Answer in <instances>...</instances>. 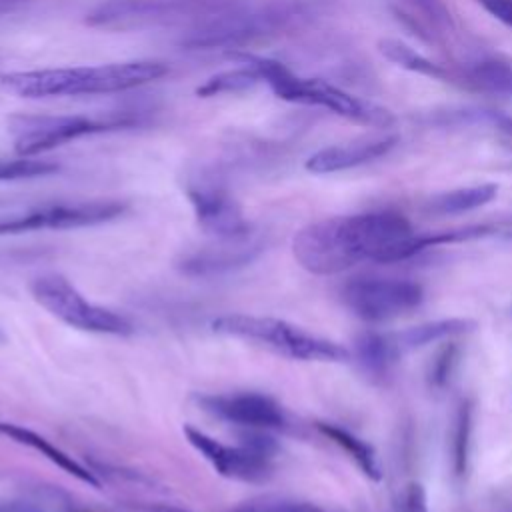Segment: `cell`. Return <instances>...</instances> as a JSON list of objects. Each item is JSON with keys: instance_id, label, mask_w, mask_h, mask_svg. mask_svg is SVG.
Wrapping results in <instances>:
<instances>
[{"instance_id": "23", "label": "cell", "mask_w": 512, "mask_h": 512, "mask_svg": "<svg viewBox=\"0 0 512 512\" xmlns=\"http://www.w3.org/2000/svg\"><path fill=\"white\" fill-rule=\"evenodd\" d=\"M378 48L382 52V56L390 62H394L396 66L416 72V74H424V76H432V78H444L446 72L434 64L432 60H428L426 56L418 54L414 48H410L406 42L396 40V38H382L378 42Z\"/></svg>"}, {"instance_id": "21", "label": "cell", "mask_w": 512, "mask_h": 512, "mask_svg": "<svg viewBox=\"0 0 512 512\" xmlns=\"http://www.w3.org/2000/svg\"><path fill=\"white\" fill-rule=\"evenodd\" d=\"M318 430L330 438L336 446H340L352 460L354 464L360 468V472L372 480V482H380L382 480V468L378 464V456H376V450L362 438H358L356 434H352L350 430L346 428H340L336 424H326V422H320L318 424Z\"/></svg>"}, {"instance_id": "30", "label": "cell", "mask_w": 512, "mask_h": 512, "mask_svg": "<svg viewBox=\"0 0 512 512\" xmlns=\"http://www.w3.org/2000/svg\"><path fill=\"white\" fill-rule=\"evenodd\" d=\"M498 128H500L502 132H506L508 136H512V118H506V116L500 118V120H498Z\"/></svg>"}, {"instance_id": "14", "label": "cell", "mask_w": 512, "mask_h": 512, "mask_svg": "<svg viewBox=\"0 0 512 512\" xmlns=\"http://www.w3.org/2000/svg\"><path fill=\"white\" fill-rule=\"evenodd\" d=\"M396 142H398V136H382V138H360L348 144L326 146L314 152L304 166L312 174L342 172L388 154L396 146Z\"/></svg>"}, {"instance_id": "1", "label": "cell", "mask_w": 512, "mask_h": 512, "mask_svg": "<svg viewBox=\"0 0 512 512\" xmlns=\"http://www.w3.org/2000/svg\"><path fill=\"white\" fill-rule=\"evenodd\" d=\"M414 234L412 224L390 210L330 216L298 230L292 254L310 274L332 276L366 260L382 264L406 260Z\"/></svg>"}, {"instance_id": "13", "label": "cell", "mask_w": 512, "mask_h": 512, "mask_svg": "<svg viewBox=\"0 0 512 512\" xmlns=\"http://www.w3.org/2000/svg\"><path fill=\"white\" fill-rule=\"evenodd\" d=\"M200 402L206 412L248 430L268 432V430H278L286 424L282 406L266 394H256V392L218 394V396H204Z\"/></svg>"}, {"instance_id": "22", "label": "cell", "mask_w": 512, "mask_h": 512, "mask_svg": "<svg viewBox=\"0 0 512 512\" xmlns=\"http://www.w3.org/2000/svg\"><path fill=\"white\" fill-rule=\"evenodd\" d=\"M258 82H262L258 72L250 66L240 64L238 68L218 72V74L210 76L208 80H204L196 88V96L212 98V96H220V94H238V92H246V90L254 88Z\"/></svg>"}, {"instance_id": "6", "label": "cell", "mask_w": 512, "mask_h": 512, "mask_svg": "<svg viewBox=\"0 0 512 512\" xmlns=\"http://www.w3.org/2000/svg\"><path fill=\"white\" fill-rule=\"evenodd\" d=\"M288 16L290 12L278 4H268L262 8H246L236 4L192 24L182 36L180 46L188 50L236 48L282 28Z\"/></svg>"}, {"instance_id": "12", "label": "cell", "mask_w": 512, "mask_h": 512, "mask_svg": "<svg viewBox=\"0 0 512 512\" xmlns=\"http://www.w3.org/2000/svg\"><path fill=\"white\" fill-rule=\"evenodd\" d=\"M184 434L188 442L224 478H232L240 482H264L272 476L274 454L270 452L252 448L248 444L226 446L194 426H184Z\"/></svg>"}, {"instance_id": "29", "label": "cell", "mask_w": 512, "mask_h": 512, "mask_svg": "<svg viewBox=\"0 0 512 512\" xmlns=\"http://www.w3.org/2000/svg\"><path fill=\"white\" fill-rule=\"evenodd\" d=\"M490 16L512 28V0H476Z\"/></svg>"}, {"instance_id": "24", "label": "cell", "mask_w": 512, "mask_h": 512, "mask_svg": "<svg viewBox=\"0 0 512 512\" xmlns=\"http://www.w3.org/2000/svg\"><path fill=\"white\" fill-rule=\"evenodd\" d=\"M468 82L488 94L512 96V66L500 60H482L468 70Z\"/></svg>"}, {"instance_id": "9", "label": "cell", "mask_w": 512, "mask_h": 512, "mask_svg": "<svg viewBox=\"0 0 512 512\" xmlns=\"http://www.w3.org/2000/svg\"><path fill=\"white\" fill-rule=\"evenodd\" d=\"M342 302L356 318L382 324L416 310L424 302V288L408 278L356 276L342 286Z\"/></svg>"}, {"instance_id": "19", "label": "cell", "mask_w": 512, "mask_h": 512, "mask_svg": "<svg viewBox=\"0 0 512 512\" xmlns=\"http://www.w3.org/2000/svg\"><path fill=\"white\" fill-rule=\"evenodd\" d=\"M474 406L470 398H460L450 424L448 450H450V470L456 482H464L470 466V450H472V428H474Z\"/></svg>"}, {"instance_id": "11", "label": "cell", "mask_w": 512, "mask_h": 512, "mask_svg": "<svg viewBox=\"0 0 512 512\" xmlns=\"http://www.w3.org/2000/svg\"><path fill=\"white\" fill-rule=\"evenodd\" d=\"M200 228L216 240H230L250 234V226L228 188L212 178L200 176L186 188Z\"/></svg>"}, {"instance_id": "7", "label": "cell", "mask_w": 512, "mask_h": 512, "mask_svg": "<svg viewBox=\"0 0 512 512\" xmlns=\"http://www.w3.org/2000/svg\"><path fill=\"white\" fill-rule=\"evenodd\" d=\"M132 120L116 118L102 120L82 114L50 116V114H14L8 118V132L14 142V150L22 158L48 152L72 140L108 132L114 128L130 126Z\"/></svg>"}, {"instance_id": "2", "label": "cell", "mask_w": 512, "mask_h": 512, "mask_svg": "<svg viewBox=\"0 0 512 512\" xmlns=\"http://www.w3.org/2000/svg\"><path fill=\"white\" fill-rule=\"evenodd\" d=\"M170 68L156 60H132L98 66L42 68L0 74V88L22 98H58L130 90L166 76Z\"/></svg>"}, {"instance_id": "10", "label": "cell", "mask_w": 512, "mask_h": 512, "mask_svg": "<svg viewBox=\"0 0 512 512\" xmlns=\"http://www.w3.org/2000/svg\"><path fill=\"white\" fill-rule=\"evenodd\" d=\"M124 212V204L116 200H92L74 204L42 206L24 214L0 218V236L22 234L34 230H68L110 222Z\"/></svg>"}, {"instance_id": "4", "label": "cell", "mask_w": 512, "mask_h": 512, "mask_svg": "<svg viewBox=\"0 0 512 512\" xmlns=\"http://www.w3.org/2000/svg\"><path fill=\"white\" fill-rule=\"evenodd\" d=\"M212 330L224 336L256 342L280 356L302 362H348L352 352L328 338L316 336L296 324L270 316L226 314L212 320Z\"/></svg>"}, {"instance_id": "5", "label": "cell", "mask_w": 512, "mask_h": 512, "mask_svg": "<svg viewBox=\"0 0 512 512\" xmlns=\"http://www.w3.org/2000/svg\"><path fill=\"white\" fill-rule=\"evenodd\" d=\"M238 0H102L86 14V24L94 28L134 30L168 26L182 22H202Z\"/></svg>"}, {"instance_id": "16", "label": "cell", "mask_w": 512, "mask_h": 512, "mask_svg": "<svg viewBox=\"0 0 512 512\" xmlns=\"http://www.w3.org/2000/svg\"><path fill=\"white\" fill-rule=\"evenodd\" d=\"M0 434L18 442V444H24L36 452H40L44 458H48L52 464H56L58 468H62L66 474L78 478L80 482L92 486V488H100V480L88 470L84 468L82 464H78L72 456H68L64 450H60L58 446H54L50 440H46L44 436L24 428V426H18V424H10V422H0Z\"/></svg>"}, {"instance_id": "20", "label": "cell", "mask_w": 512, "mask_h": 512, "mask_svg": "<svg viewBox=\"0 0 512 512\" xmlns=\"http://www.w3.org/2000/svg\"><path fill=\"white\" fill-rule=\"evenodd\" d=\"M498 194V186L492 182L456 188L448 192H440L428 200V210L434 214H464L476 208L490 204Z\"/></svg>"}, {"instance_id": "15", "label": "cell", "mask_w": 512, "mask_h": 512, "mask_svg": "<svg viewBox=\"0 0 512 512\" xmlns=\"http://www.w3.org/2000/svg\"><path fill=\"white\" fill-rule=\"evenodd\" d=\"M260 246L252 242L250 234L240 236V238H230V240H218V246H206L200 252H194L186 256L180 264L182 272L194 274V276H206V274H216L224 272L236 266L248 264L256 254Z\"/></svg>"}, {"instance_id": "26", "label": "cell", "mask_w": 512, "mask_h": 512, "mask_svg": "<svg viewBox=\"0 0 512 512\" xmlns=\"http://www.w3.org/2000/svg\"><path fill=\"white\" fill-rule=\"evenodd\" d=\"M54 172H58V164L46 162V160H32V158L0 160V180L36 178V176H48Z\"/></svg>"}, {"instance_id": "27", "label": "cell", "mask_w": 512, "mask_h": 512, "mask_svg": "<svg viewBox=\"0 0 512 512\" xmlns=\"http://www.w3.org/2000/svg\"><path fill=\"white\" fill-rule=\"evenodd\" d=\"M236 512H322L318 506L308 502H292V500H276V498H260L242 504Z\"/></svg>"}, {"instance_id": "31", "label": "cell", "mask_w": 512, "mask_h": 512, "mask_svg": "<svg viewBox=\"0 0 512 512\" xmlns=\"http://www.w3.org/2000/svg\"><path fill=\"white\" fill-rule=\"evenodd\" d=\"M152 512H188V510H182V508L170 506V504H158L152 508Z\"/></svg>"}, {"instance_id": "17", "label": "cell", "mask_w": 512, "mask_h": 512, "mask_svg": "<svg viewBox=\"0 0 512 512\" xmlns=\"http://www.w3.org/2000/svg\"><path fill=\"white\" fill-rule=\"evenodd\" d=\"M352 356L370 378L384 380L390 374L398 356L402 354L398 352L392 334L368 330L354 340Z\"/></svg>"}, {"instance_id": "3", "label": "cell", "mask_w": 512, "mask_h": 512, "mask_svg": "<svg viewBox=\"0 0 512 512\" xmlns=\"http://www.w3.org/2000/svg\"><path fill=\"white\" fill-rule=\"evenodd\" d=\"M230 58L238 64L254 68L262 82H266L272 88V92L286 102L320 106L348 120L376 128H388L390 124H394V116L386 108L360 100L326 80L300 78L278 60L256 56L250 52H232Z\"/></svg>"}, {"instance_id": "28", "label": "cell", "mask_w": 512, "mask_h": 512, "mask_svg": "<svg viewBox=\"0 0 512 512\" xmlns=\"http://www.w3.org/2000/svg\"><path fill=\"white\" fill-rule=\"evenodd\" d=\"M394 512H428V496L420 482L412 480L402 486Z\"/></svg>"}, {"instance_id": "18", "label": "cell", "mask_w": 512, "mask_h": 512, "mask_svg": "<svg viewBox=\"0 0 512 512\" xmlns=\"http://www.w3.org/2000/svg\"><path fill=\"white\" fill-rule=\"evenodd\" d=\"M476 326L478 324L472 318H442V320H432V322H424V324L406 328L402 332L392 334V338H394L398 352L404 354V352L422 348L426 344H434V342H442L446 338L470 334L476 330Z\"/></svg>"}, {"instance_id": "8", "label": "cell", "mask_w": 512, "mask_h": 512, "mask_svg": "<svg viewBox=\"0 0 512 512\" xmlns=\"http://www.w3.org/2000/svg\"><path fill=\"white\" fill-rule=\"evenodd\" d=\"M34 300L64 324L96 334L124 336L132 332V324L122 314L88 302L66 278L58 274L38 276L30 284Z\"/></svg>"}, {"instance_id": "25", "label": "cell", "mask_w": 512, "mask_h": 512, "mask_svg": "<svg viewBox=\"0 0 512 512\" xmlns=\"http://www.w3.org/2000/svg\"><path fill=\"white\" fill-rule=\"evenodd\" d=\"M458 356H460V348L454 342H446L442 344L436 354L432 356L428 368H426V380L430 384V388H444L448 386L456 364H458Z\"/></svg>"}]
</instances>
